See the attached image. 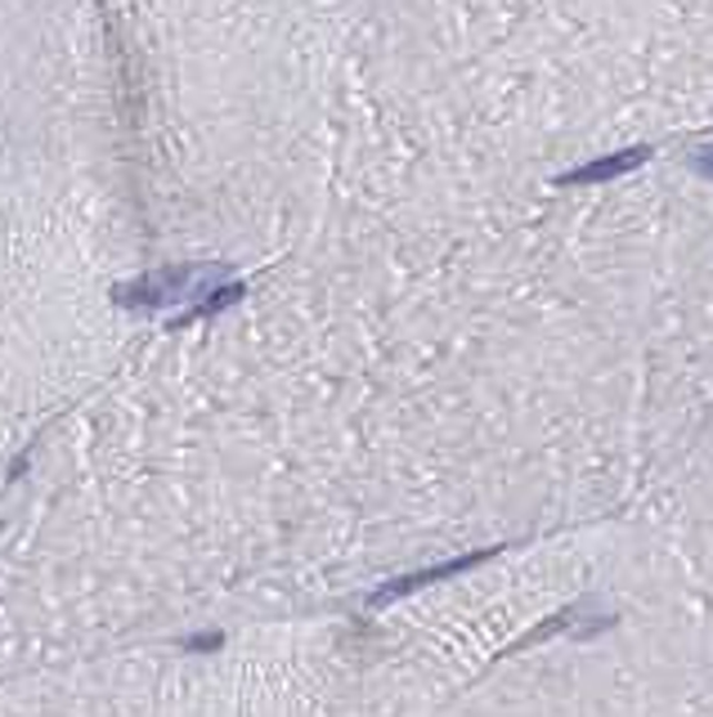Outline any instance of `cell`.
Masks as SVG:
<instances>
[{
    "mask_svg": "<svg viewBox=\"0 0 713 717\" xmlns=\"http://www.w3.org/2000/svg\"><path fill=\"white\" fill-rule=\"evenodd\" d=\"M220 283H224L220 265H175V270H158V274L135 279V283L112 287V301L122 310H162V305H175V301L207 296Z\"/></svg>",
    "mask_w": 713,
    "mask_h": 717,
    "instance_id": "6da1fadb",
    "label": "cell"
},
{
    "mask_svg": "<svg viewBox=\"0 0 713 717\" xmlns=\"http://www.w3.org/2000/svg\"><path fill=\"white\" fill-rule=\"evenodd\" d=\"M481 561H490V552H471V556H458V561H444V565L418 569V574H404V578H395L391 587L373 592V596H369V606H386V602H395V596H404V592H418V587H426V583H440V578L466 574V569H475V565H481Z\"/></svg>",
    "mask_w": 713,
    "mask_h": 717,
    "instance_id": "7a4b0ae2",
    "label": "cell"
},
{
    "mask_svg": "<svg viewBox=\"0 0 713 717\" xmlns=\"http://www.w3.org/2000/svg\"><path fill=\"white\" fill-rule=\"evenodd\" d=\"M646 158H651V149L611 153V158H602V162H588V166H579V171L561 175V184H602V180H620V175H629L633 166H642Z\"/></svg>",
    "mask_w": 713,
    "mask_h": 717,
    "instance_id": "3957f363",
    "label": "cell"
},
{
    "mask_svg": "<svg viewBox=\"0 0 713 717\" xmlns=\"http://www.w3.org/2000/svg\"><path fill=\"white\" fill-rule=\"evenodd\" d=\"M238 301H243V283H220V287H211L202 301H193L184 314H175V319H171V327H184V323L207 319V314H220L224 305H238Z\"/></svg>",
    "mask_w": 713,
    "mask_h": 717,
    "instance_id": "277c9868",
    "label": "cell"
},
{
    "mask_svg": "<svg viewBox=\"0 0 713 717\" xmlns=\"http://www.w3.org/2000/svg\"><path fill=\"white\" fill-rule=\"evenodd\" d=\"M570 624H574V610H561V615H552L548 624H539L534 633H525V637H521V642H516L512 650H525V646H539V642H548V637H556V633H565Z\"/></svg>",
    "mask_w": 713,
    "mask_h": 717,
    "instance_id": "5b68a950",
    "label": "cell"
},
{
    "mask_svg": "<svg viewBox=\"0 0 713 717\" xmlns=\"http://www.w3.org/2000/svg\"><path fill=\"white\" fill-rule=\"evenodd\" d=\"M224 637L220 633H202V637H189V650H220Z\"/></svg>",
    "mask_w": 713,
    "mask_h": 717,
    "instance_id": "8992f818",
    "label": "cell"
},
{
    "mask_svg": "<svg viewBox=\"0 0 713 717\" xmlns=\"http://www.w3.org/2000/svg\"><path fill=\"white\" fill-rule=\"evenodd\" d=\"M691 166H695V171H700L704 180H713V149H704V153H695V158H691Z\"/></svg>",
    "mask_w": 713,
    "mask_h": 717,
    "instance_id": "52a82bcc",
    "label": "cell"
}]
</instances>
